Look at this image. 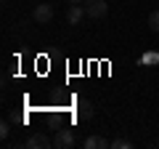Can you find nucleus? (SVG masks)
Instances as JSON below:
<instances>
[{
  "mask_svg": "<svg viewBox=\"0 0 159 149\" xmlns=\"http://www.w3.org/2000/svg\"><path fill=\"white\" fill-rule=\"evenodd\" d=\"M53 147L56 149H72V147H77V138H74V133L69 128H58L56 136H53Z\"/></svg>",
  "mask_w": 159,
  "mask_h": 149,
  "instance_id": "1",
  "label": "nucleus"
},
{
  "mask_svg": "<svg viewBox=\"0 0 159 149\" xmlns=\"http://www.w3.org/2000/svg\"><path fill=\"white\" fill-rule=\"evenodd\" d=\"M85 11H88V19H103L109 13V3L106 0H85Z\"/></svg>",
  "mask_w": 159,
  "mask_h": 149,
  "instance_id": "2",
  "label": "nucleus"
},
{
  "mask_svg": "<svg viewBox=\"0 0 159 149\" xmlns=\"http://www.w3.org/2000/svg\"><path fill=\"white\" fill-rule=\"evenodd\" d=\"M53 13H56V11H53L51 3H40V6L32 11V19H34L37 24H51V22H53Z\"/></svg>",
  "mask_w": 159,
  "mask_h": 149,
  "instance_id": "3",
  "label": "nucleus"
},
{
  "mask_svg": "<svg viewBox=\"0 0 159 149\" xmlns=\"http://www.w3.org/2000/svg\"><path fill=\"white\" fill-rule=\"evenodd\" d=\"M82 19H88V11L85 6H80V3H72L66 11V22L69 24H82Z\"/></svg>",
  "mask_w": 159,
  "mask_h": 149,
  "instance_id": "4",
  "label": "nucleus"
},
{
  "mask_svg": "<svg viewBox=\"0 0 159 149\" xmlns=\"http://www.w3.org/2000/svg\"><path fill=\"white\" fill-rule=\"evenodd\" d=\"M27 147L29 149H48V147H53V141L45 133H32V136L27 138Z\"/></svg>",
  "mask_w": 159,
  "mask_h": 149,
  "instance_id": "5",
  "label": "nucleus"
},
{
  "mask_svg": "<svg viewBox=\"0 0 159 149\" xmlns=\"http://www.w3.org/2000/svg\"><path fill=\"white\" fill-rule=\"evenodd\" d=\"M82 147H85V149H106V147H111V141H106L103 136L93 133V136H88L85 141H82Z\"/></svg>",
  "mask_w": 159,
  "mask_h": 149,
  "instance_id": "6",
  "label": "nucleus"
},
{
  "mask_svg": "<svg viewBox=\"0 0 159 149\" xmlns=\"http://www.w3.org/2000/svg\"><path fill=\"white\" fill-rule=\"evenodd\" d=\"M77 117L80 120H90L93 117V104L88 101V99H80L77 101Z\"/></svg>",
  "mask_w": 159,
  "mask_h": 149,
  "instance_id": "7",
  "label": "nucleus"
},
{
  "mask_svg": "<svg viewBox=\"0 0 159 149\" xmlns=\"http://www.w3.org/2000/svg\"><path fill=\"white\" fill-rule=\"evenodd\" d=\"M148 29H151V32H159V11L148 13Z\"/></svg>",
  "mask_w": 159,
  "mask_h": 149,
  "instance_id": "8",
  "label": "nucleus"
},
{
  "mask_svg": "<svg viewBox=\"0 0 159 149\" xmlns=\"http://www.w3.org/2000/svg\"><path fill=\"white\" fill-rule=\"evenodd\" d=\"M130 147H133V144L127 141V138H122V136H119V138H114V141H111V149H130Z\"/></svg>",
  "mask_w": 159,
  "mask_h": 149,
  "instance_id": "9",
  "label": "nucleus"
},
{
  "mask_svg": "<svg viewBox=\"0 0 159 149\" xmlns=\"http://www.w3.org/2000/svg\"><path fill=\"white\" fill-rule=\"evenodd\" d=\"M8 133H11V125H8V120H3V123H0V136L8 138Z\"/></svg>",
  "mask_w": 159,
  "mask_h": 149,
  "instance_id": "10",
  "label": "nucleus"
},
{
  "mask_svg": "<svg viewBox=\"0 0 159 149\" xmlns=\"http://www.w3.org/2000/svg\"><path fill=\"white\" fill-rule=\"evenodd\" d=\"M69 3H85V0H69Z\"/></svg>",
  "mask_w": 159,
  "mask_h": 149,
  "instance_id": "11",
  "label": "nucleus"
}]
</instances>
